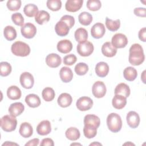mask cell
I'll return each instance as SVG.
<instances>
[{"instance_id":"c3c4849f","label":"cell","mask_w":146,"mask_h":146,"mask_svg":"<svg viewBox=\"0 0 146 146\" xmlns=\"http://www.w3.org/2000/svg\"><path fill=\"white\" fill-rule=\"evenodd\" d=\"M54 145V141L52 140V139L50 138H44L42 140V141L40 143V146H53Z\"/></svg>"},{"instance_id":"4fadbf2b","label":"cell","mask_w":146,"mask_h":146,"mask_svg":"<svg viewBox=\"0 0 146 146\" xmlns=\"http://www.w3.org/2000/svg\"><path fill=\"white\" fill-rule=\"evenodd\" d=\"M126 119L128 125L132 128H136L139 125L140 116L135 111H129L127 115Z\"/></svg>"},{"instance_id":"836d02e7","label":"cell","mask_w":146,"mask_h":146,"mask_svg":"<svg viewBox=\"0 0 146 146\" xmlns=\"http://www.w3.org/2000/svg\"><path fill=\"white\" fill-rule=\"evenodd\" d=\"M74 36L76 40L78 43H80L87 40L88 38V33L87 31L82 27L78 29L74 34Z\"/></svg>"},{"instance_id":"db71d44e","label":"cell","mask_w":146,"mask_h":146,"mask_svg":"<svg viewBox=\"0 0 146 146\" xmlns=\"http://www.w3.org/2000/svg\"><path fill=\"white\" fill-rule=\"evenodd\" d=\"M102 145V144L99 143H93L90 144V145Z\"/></svg>"},{"instance_id":"5b68a950","label":"cell","mask_w":146,"mask_h":146,"mask_svg":"<svg viewBox=\"0 0 146 146\" xmlns=\"http://www.w3.org/2000/svg\"><path fill=\"white\" fill-rule=\"evenodd\" d=\"M94 50L93 44L90 41H84L79 43L76 47L78 53L82 56H88L93 52Z\"/></svg>"},{"instance_id":"f1b7e54d","label":"cell","mask_w":146,"mask_h":146,"mask_svg":"<svg viewBox=\"0 0 146 146\" xmlns=\"http://www.w3.org/2000/svg\"><path fill=\"white\" fill-rule=\"evenodd\" d=\"M50 15L47 11L44 10L39 11L35 16V21L39 25H43L49 21Z\"/></svg>"},{"instance_id":"7402d4cb","label":"cell","mask_w":146,"mask_h":146,"mask_svg":"<svg viewBox=\"0 0 146 146\" xmlns=\"http://www.w3.org/2000/svg\"><path fill=\"white\" fill-rule=\"evenodd\" d=\"M127 98L121 95L115 94L112 100V106L117 110L123 108L127 104Z\"/></svg>"},{"instance_id":"b9f144b4","label":"cell","mask_w":146,"mask_h":146,"mask_svg":"<svg viewBox=\"0 0 146 146\" xmlns=\"http://www.w3.org/2000/svg\"><path fill=\"white\" fill-rule=\"evenodd\" d=\"M7 7L10 11H17L21 6V1L9 0L7 2Z\"/></svg>"},{"instance_id":"11a10c76","label":"cell","mask_w":146,"mask_h":146,"mask_svg":"<svg viewBox=\"0 0 146 146\" xmlns=\"http://www.w3.org/2000/svg\"><path fill=\"white\" fill-rule=\"evenodd\" d=\"M81 145V144H79V143H72V144H71V145Z\"/></svg>"},{"instance_id":"8d00e7d4","label":"cell","mask_w":146,"mask_h":146,"mask_svg":"<svg viewBox=\"0 0 146 146\" xmlns=\"http://www.w3.org/2000/svg\"><path fill=\"white\" fill-rule=\"evenodd\" d=\"M42 96L45 101L51 102L55 98V91L53 88L51 87H46L43 90L42 92Z\"/></svg>"},{"instance_id":"ac0fdd59","label":"cell","mask_w":146,"mask_h":146,"mask_svg":"<svg viewBox=\"0 0 146 146\" xmlns=\"http://www.w3.org/2000/svg\"><path fill=\"white\" fill-rule=\"evenodd\" d=\"M57 50L61 53L67 54L72 49V44L68 39H63L60 40L57 44Z\"/></svg>"},{"instance_id":"ba28073f","label":"cell","mask_w":146,"mask_h":146,"mask_svg":"<svg viewBox=\"0 0 146 146\" xmlns=\"http://www.w3.org/2000/svg\"><path fill=\"white\" fill-rule=\"evenodd\" d=\"M77 108L81 111L89 110L93 106V100L88 96H82L78 99L76 103Z\"/></svg>"},{"instance_id":"83f0119b","label":"cell","mask_w":146,"mask_h":146,"mask_svg":"<svg viewBox=\"0 0 146 146\" xmlns=\"http://www.w3.org/2000/svg\"><path fill=\"white\" fill-rule=\"evenodd\" d=\"M115 94L121 95L125 98H127L129 96L131 91L129 86L124 83H121L117 84L114 91Z\"/></svg>"},{"instance_id":"ee69618b","label":"cell","mask_w":146,"mask_h":146,"mask_svg":"<svg viewBox=\"0 0 146 146\" xmlns=\"http://www.w3.org/2000/svg\"><path fill=\"white\" fill-rule=\"evenodd\" d=\"M83 133L86 137L91 139L94 137L97 134V129L87 126H84Z\"/></svg>"},{"instance_id":"44dd1931","label":"cell","mask_w":146,"mask_h":146,"mask_svg":"<svg viewBox=\"0 0 146 146\" xmlns=\"http://www.w3.org/2000/svg\"><path fill=\"white\" fill-rule=\"evenodd\" d=\"M55 31L58 35L64 36L68 34L70 28L64 22L60 20L55 26Z\"/></svg>"},{"instance_id":"681fc988","label":"cell","mask_w":146,"mask_h":146,"mask_svg":"<svg viewBox=\"0 0 146 146\" xmlns=\"http://www.w3.org/2000/svg\"><path fill=\"white\" fill-rule=\"evenodd\" d=\"M139 38L140 40L145 42L146 41V28L143 27L140 30L138 34Z\"/></svg>"},{"instance_id":"bcb514c9","label":"cell","mask_w":146,"mask_h":146,"mask_svg":"<svg viewBox=\"0 0 146 146\" xmlns=\"http://www.w3.org/2000/svg\"><path fill=\"white\" fill-rule=\"evenodd\" d=\"M60 21L64 22L67 26H68V27L70 29L72 28L74 24H75V19L74 18L71 16V15H63L61 18H60Z\"/></svg>"},{"instance_id":"d6a6232c","label":"cell","mask_w":146,"mask_h":146,"mask_svg":"<svg viewBox=\"0 0 146 146\" xmlns=\"http://www.w3.org/2000/svg\"><path fill=\"white\" fill-rule=\"evenodd\" d=\"M92 15L86 11L81 13L78 16V20L79 23L83 26H88L92 21Z\"/></svg>"},{"instance_id":"52a82bcc","label":"cell","mask_w":146,"mask_h":146,"mask_svg":"<svg viewBox=\"0 0 146 146\" xmlns=\"http://www.w3.org/2000/svg\"><path fill=\"white\" fill-rule=\"evenodd\" d=\"M107 89L105 84L101 81L95 82L92 87L93 95L97 98H101L105 96Z\"/></svg>"},{"instance_id":"8992f818","label":"cell","mask_w":146,"mask_h":146,"mask_svg":"<svg viewBox=\"0 0 146 146\" xmlns=\"http://www.w3.org/2000/svg\"><path fill=\"white\" fill-rule=\"evenodd\" d=\"M111 43L116 48H124L128 44V39L124 34L117 33L112 36Z\"/></svg>"},{"instance_id":"7a4b0ae2","label":"cell","mask_w":146,"mask_h":146,"mask_svg":"<svg viewBox=\"0 0 146 146\" xmlns=\"http://www.w3.org/2000/svg\"><path fill=\"white\" fill-rule=\"evenodd\" d=\"M107 124L110 131L114 133L118 132L122 127L121 117L116 113H110L107 117Z\"/></svg>"},{"instance_id":"8fae6325","label":"cell","mask_w":146,"mask_h":146,"mask_svg":"<svg viewBox=\"0 0 146 146\" xmlns=\"http://www.w3.org/2000/svg\"><path fill=\"white\" fill-rule=\"evenodd\" d=\"M100 124V120L98 116L93 114H88L84 117V126L98 129Z\"/></svg>"},{"instance_id":"1f68e13d","label":"cell","mask_w":146,"mask_h":146,"mask_svg":"<svg viewBox=\"0 0 146 146\" xmlns=\"http://www.w3.org/2000/svg\"><path fill=\"white\" fill-rule=\"evenodd\" d=\"M5 38L9 41L13 40L17 37V31L14 27L11 26H7L3 30Z\"/></svg>"},{"instance_id":"277c9868","label":"cell","mask_w":146,"mask_h":146,"mask_svg":"<svg viewBox=\"0 0 146 146\" xmlns=\"http://www.w3.org/2000/svg\"><path fill=\"white\" fill-rule=\"evenodd\" d=\"M17 120L15 117L6 115L1 119V127L5 132H11L16 129Z\"/></svg>"},{"instance_id":"9a60e30c","label":"cell","mask_w":146,"mask_h":146,"mask_svg":"<svg viewBox=\"0 0 146 146\" xmlns=\"http://www.w3.org/2000/svg\"><path fill=\"white\" fill-rule=\"evenodd\" d=\"M51 131V123L48 120H43L40 122L36 127L37 133L42 136L49 134Z\"/></svg>"},{"instance_id":"f6af8a7d","label":"cell","mask_w":146,"mask_h":146,"mask_svg":"<svg viewBox=\"0 0 146 146\" xmlns=\"http://www.w3.org/2000/svg\"><path fill=\"white\" fill-rule=\"evenodd\" d=\"M76 60L77 58L73 54L67 55L63 58V63L67 66H72L75 63Z\"/></svg>"},{"instance_id":"cb8c5ba5","label":"cell","mask_w":146,"mask_h":146,"mask_svg":"<svg viewBox=\"0 0 146 146\" xmlns=\"http://www.w3.org/2000/svg\"><path fill=\"white\" fill-rule=\"evenodd\" d=\"M72 102V98L70 94L68 93L61 94L57 100L58 104L63 108H66L71 105Z\"/></svg>"},{"instance_id":"6da1fadb","label":"cell","mask_w":146,"mask_h":146,"mask_svg":"<svg viewBox=\"0 0 146 146\" xmlns=\"http://www.w3.org/2000/svg\"><path fill=\"white\" fill-rule=\"evenodd\" d=\"M128 57L129 62L133 66H139L143 63L145 55L141 46L139 43L133 44L129 50Z\"/></svg>"},{"instance_id":"f35d334b","label":"cell","mask_w":146,"mask_h":146,"mask_svg":"<svg viewBox=\"0 0 146 146\" xmlns=\"http://www.w3.org/2000/svg\"><path fill=\"white\" fill-rule=\"evenodd\" d=\"M88 71V65L83 62H80L78 63L75 66V72L78 75L82 76L85 75Z\"/></svg>"},{"instance_id":"5bb4252c","label":"cell","mask_w":146,"mask_h":146,"mask_svg":"<svg viewBox=\"0 0 146 146\" xmlns=\"http://www.w3.org/2000/svg\"><path fill=\"white\" fill-rule=\"evenodd\" d=\"M46 63L51 68H56L60 65L62 58L57 54L51 53L46 56Z\"/></svg>"},{"instance_id":"484cf974","label":"cell","mask_w":146,"mask_h":146,"mask_svg":"<svg viewBox=\"0 0 146 146\" xmlns=\"http://www.w3.org/2000/svg\"><path fill=\"white\" fill-rule=\"evenodd\" d=\"M26 103L31 108H36L40 105L41 102L39 97L34 94H29L25 98Z\"/></svg>"},{"instance_id":"ab89813d","label":"cell","mask_w":146,"mask_h":146,"mask_svg":"<svg viewBox=\"0 0 146 146\" xmlns=\"http://www.w3.org/2000/svg\"><path fill=\"white\" fill-rule=\"evenodd\" d=\"M47 7L53 11L59 10L62 7V2L60 0H48L46 2Z\"/></svg>"},{"instance_id":"7dc6e473","label":"cell","mask_w":146,"mask_h":146,"mask_svg":"<svg viewBox=\"0 0 146 146\" xmlns=\"http://www.w3.org/2000/svg\"><path fill=\"white\" fill-rule=\"evenodd\" d=\"M145 11H146V9L144 7H137L134 9L133 13L137 17L145 18L146 16Z\"/></svg>"},{"instance_id":"f546056e","label":"cell","mask_w":146,"mask_h":146,"mask_svg":"<svg viewBox=\"0 0 146 146\" xmlns=\"http://www.w3.org/2000/svg\"><path fill=\"white\" fill-rule=\"evenodd\" d=\"M124 78L128 81H133L137 76V70L132 67H127L123 71Z\"/></svg>"},{"instance_id":"f5cc1de1","label":"cell","mask_w":146,"mask_h":146,"mask_svg":"<svg viewBox=\"0 0 146 146\" xmlns=\"http://www.w3.org/2000/svg\"><path fill=\"white\" fill-rule=\"evenodd\" d=\"M18 145V144H16V143H9V141H6V143H4L3 144H2V145Z\"/></svg>"},{"instance_id":"4316f807","label":"cell","mask_w":146,"mask_h":146,"mask_svg":"<svg viewBox=\"0 0 146 146\" xmlns=\"http://www.w3.org/2000/svg\"><path fill=\"white\" fill-rule=\"evenodd\" d=\"M22 92L19 88L16 86H11L7 88V96L11 100H18L21 97Z\"/></svg>"},{"instance_id":"9c48e42d","label":"cell","mask_w":146,"mask_h":146,"mask_svg":"<svg viewBox=\"0 0 146 146\" xmlns=\"http://www.w3.org/2000/svg\"><path fill=\"white\" fill-rule=\"evenodd\" d=\"M19 81L21 86L26 89L31 88L34 84L33 76L28 72H24L21 75Z\"/></svg>"},{"instance_id":"ffe728a7","label":"cell","mask_w":146,"mask_h":146,"mask_svg":"<svg viewBox=\"0 0 146 146\" xmlns=\"http://www.w3.org/2000/svg\"><path fill=\"white\" fill-rule=\"evenodd\" d=\"M108 72L109 66L107 63L100 62L96 64L95 66V73L98 76L104 78L108 75Z\"/></svg>"},{"instance_id":"7bdbcfd3","label":"cell","mask_w":146,"mask_h":146,"mask_svg":"<svg viewBox=\"0 0 146 146\" xmlns=\"http://www.w3.org/2000/svg\"><path fill=\"white\" fill-rule=\"evenodd\" d=\"M11 20L17 26L22 27L24 25V18L20 13H15L11 15Z\"/></svg>"},{"instance_id":"74e56055","label":"cell","mask_w":146,"mask_h":146,"mask_svg":"<svg viewBox=\"0 0 146 146\" xmlns=\"http://www.w3.org/2000/svg\"><path fill=\"white\" fill-rule=\"evenodd\" d=\"M12 68L10 63L6 62L0 63V75L2 76H7L11 72Z\"/></svg>"},{"instance_id":"816d5d0a","label":"cell","mask_w":146,"mask_h":146,"mask_svg":"<svg viewBox=\"0 0 146 146\" xmlns=\"http://www.w3.org/2000/svg\"><path fill=\"white\" fill-rule=\"evenodd\" d=\"M141 79L142 80L143 82L144 83H145V70H144L143 72V74L141 75Z\"/></svg>"},{"instance_id":"603a6c76","label":"cell","mask_w":146,"mask_h":146,"mask_svg":"<svg viewBox=\"0 0 146 146\" xmlns=\"http://www.w3.org/2000/svg\"><path fill=\"white\" fill-rule=\"evenodd\" d=\"M60 78L64 83L71 82L73 78V73L71 68L68 67H63L59 71Z\"/></svg>"},{"instance_id":"d590c367","label":"cell","mask_w":146,"mask_h":146,"mask_svg":"<svg viewBox=\"0 0 146 146\" xmlns=\"http://www.w3.org/2000/svg\"><path fill=\"white\" fill-rule=\"evenodd\" d=\"M23 12L28 17H33L38 13V8L34 4H27L23 8Z\"/></svg>"},{"instance_id":"3957f363","label":"cell","mask_w":146,"mask_h":146,"mask_svg":"<svg viewBox=\"0 0 146 146\" xmlns=\"http://www.w3.org/2000/svg\"><path fill=\"white\" fill-rule=\"evenodd\" d=\"M12 53L16 56H27L30 53V47L29 46L23 42L17 41L14 42L11 47Z\"/></svg>"},{"instance_id":"e575fe53","label":"cell","mask_w":146,"mask_h":146,"mask_svg":"<svg viewBox=\"0 0 146 146\" xmlns=\"http://www.w3.org/2000/svg\"><path fill=\"white\" fill-rule=\"evenodd\" d=\"M106 27L111 31H117L120 26V21L117 19L115 21H113L108 17L106 18Z\"/></svg>"},{"instance_id":"60d3db41","label":"cell","mask_w":146,"mask_h":146,"mask_svg":"<svg viewBox=\"0 0 146 146\" xmlns=\"http://www.w3.org/2000/svg\"><path fill=\"white\" fill-rule=\"evenodd\" d=\"M87 7L88 10L93 11L99 10L101 6V2L99 0H88L87 2Z\"/></svg>"},{"instance_id":"d4e9b609","label":"cell","mask_w":146,"mask_h":146,"mask_svg":"<svg viewBox=\"0 0 146 146\" xmlns=\"http://www.w3.org/2000/svg\"><path fill=\"white\" fill-rule=\"evenodd\" d=\"M19 132L23 137L28 138L32 136L33 133V129L30 123L24 122L21 124Z\"/></svg>"},{"instance_id":"e0dca14e","label":"cell","mask_w":146,"mask_h":146,"mask_svg":"<svg viewBox=\"0 0 146 146\" xmlns=\"http://www.w3.org/2000/svg\"><path fill=\"white\" fill-rule=\"evenodd\" d=\"M102 54L107 57H113L117 52V48H116L111 42H105L102 47Z\"/></svg>"},{"instance_id":"d6986e66","label":"cell","mask_w":146,"mask_h":146,"mask_svg":"<svg viewBox=\"0 0 146 146\" xmlns=\"http://www.w3.org/2000/svg\"><path fill=\"white\" fill-rule=\"evenodd\" d=\"M25 106L21 102L12 103L9 108V112L13 116L17 117L20 115L24 111Z\"/></svg>"},{"instance_id":"30bf717a","label":"cell","mask_w":146,"mask_h":146,"mask_svg":"<svg viewBox=\"0 0 146 146\" xmlns=\"http://www.w3.org/2000/svg\"><path fill=\"white\" fill-rule=\"evenodd\" d=\"M21 32L23 36L27 39H31L35 35L36 28L34 24L28 22L21 27Z\"/></svg>"},{"instance_id":"2e32d148","label":"cell","mask_w":146,"mask_h":146,"mask_svg":"<svg viewBox=\"0 0 146 146\" xmlns=\"http://www.w3.org/2000/svg\"><path fill=\"white\" fill-rule=\"evenodd\" d=\"M83 3V0H67L65 5L66 10L69 12H76L80 9Z\"/></svg>"},{"instance_id":"7c38bea8","label":"cell","mask_w":146,"mask_h":146,"mask_svg":"<svg viewBox=\"0 0 146 146\" xmlns=\"http://www.w3.org/2000/svg\"><path fill=\"white\" fill-rule=\"evenodd\" d=\"M106 32L104 25L100 22L94 24L91 29V36L95 39H99L103 36Z\"/></svg>"},{"instance_id":"4dcf8cb0","label":"cell","mask_w":146,"mask_h":146,"mask_svg":"<svg viewBox=\"0 0 146 146\" xmlns=\"http://www.w3.org/2000/svg\"><path fill=\"white\" fill-rule=\"evenodd\" d=\"M65 135L68 140L71 141H76L79 139L80 133L78 128L75 127H70L66 130Z\"/></svg>"},{"instance_id":"f907efd6","label":"cell","mask_w":146,"mask_h":146,"mask_svg":"<svg viewBox=\"0 0 146 146\" xmlns=\"http://www.w3.org/2000/svg\"><path fill=\"white\" fill-rule=\"evenodd\" d=\"M39 139L38 138H34L29 140L27 143L25 144V145L27 146H36L39 144Z\"/></svg>"}]
</instances>
